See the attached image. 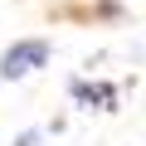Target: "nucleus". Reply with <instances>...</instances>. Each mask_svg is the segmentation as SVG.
Here are the masks:
<instances>
[{"label": "nucleus", "mask_w": 146, "mask_h": 146, "mask_svg": "<svg viewBox=\"0 0 146 146\" xmlns=\"http://www.w3.org/2000/svg\"><path fill=\"white\" fill-rule=\"evenodd\" d=\"M15 146H39V131H20V136H15Z\"/></svg>", "instance_id": "7ed1b4c3"}, {"label": "nucleus", "mask_w": 146, "mask_h": 146, "mask_svg": "<svg viewBox=\"0 0 146 146\" xmlns=\"http://www.w3.org/2000/svg\"><path fill=\"white\" fill-rule=\"evenodd\" d=\"M68 93L78 98V102H102V107L112 102V88H107V83H88V78H73V83H68Z\"/></svg>", "instance_id": "f03ea898"}, {"label": "nucleus", "mask_w": 146, "mask_h": 146, "mask_svg": "<svg viewBox=\"0 0 146 146\" xmlns=\"http://www.w3.org/2000/svg\"><path fill=\"white\" fill-rule=\"evenodd\" d=\"M54 58V44L44 39V34H34V39H15L5 54H0V78L5 83H15V78H29L34 68H44Z\"/></svg>", "instance_id": "f257e3e1"}]
</instances>
